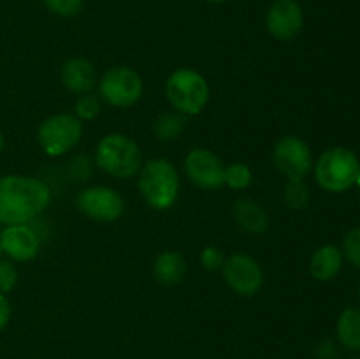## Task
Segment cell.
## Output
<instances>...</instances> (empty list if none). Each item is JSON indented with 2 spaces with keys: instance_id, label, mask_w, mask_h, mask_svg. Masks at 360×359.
I'll use <instances>...</instances> for the list:
<instances>
[{
  "instance_id": "cell-4",
  "label": "cell",
  "mask_w": 360,
  "mask_h": 359,
  "mask_svg": "<svg viewBox=\"0 0 360 359\" xmlns=\"http://www.w3.org/2000/svg\"><path fill=\"white\" fill-rule=\"evenodd\" d=\"M316 182L329 192H345L360 178V162L348 148L323 151L315 165Z\"/></svg>"
},
{
  "instance_id": "cell-26",
  "label": "cell",
  "mask_w": 360,
  "mask_h": 359,
  "mask_svg": "<svg viewBox=\"0 0 360 359\" xmlns=\"http://www.w3.org/2000/svg\"><path fill=\"white\" fill-rule=\"evenodd\" d=\"M200 263H202V266L206 267V270L214 271L218 270V267L224 266V253H221V250L217 248V246H206L202 256H200Z\"/></svg>"
},
{
  "instance_id": "cell-28",
  "label": "cell",
  "mask_w": 360,
  "mask_h": 359,
  "mask_svg": "<svg viewBox=\"0 0 360 359\" xmlns=\"http://www.w3.org/2000/svg\"><path fill=\"white\" fill-rule=\"evenodd\" d=\"M11 320V303L6 294H0V331L6 329Z\"/></svg>"
},
{
  "instance_id": "cell-20",
  "label": "cell",
  "mask_w": 360,
  "mask_h": 359,
  "mask_svg": "<svg viewBox=\"0 0 360 359\" xmlns=\"http://www.w3.org/2000/svg\"><path fill=\"white\" fill-rule=\"evenodd\" d=\"M224 183L236 190L246 189V187H250V183H252V171H250L248 165L245 164L229 165V168H225L224 172Z\"/></svg>"
},
{
  "instance_id": "cell-31",
  "label": "cell",
  "mask_w": 360,
  "mask_h": 359,
  "mask_svg": "<svg viewBox=\"0 0 360 359\" xmlns=\"http://www.w3.org/2000/svg\"><path fill=\"white\" fill-rule=\"evenodd\" d=\"M352 359H360V355H355V358H352Z\"/></svg>"
},
{
  "instance_id": "cell-10",
  "label": "cell",
  "mask_w": 360,
  "mask_h": 359,
  "mask_svg": "<svg viewBox=\"0 0 360 359\" xmlns=\"http://www.w3.org/2000/svg\"><path fill=\"white\" fill-rule=\"evenodd\" d=\"M274 164L288 180H302L311 169V151L302 139L285 136L274 146Z\"/></svg>"
},
{
  "instance_id": "cell-30",
  "label": "cell",
  "mask_w": 360,
  "mask_h": 359,
  "mask_svg": "<svg viewBox=\"0 0 360 359\" xmlns=\"http://www.w3.org/2000/svg\"><path fill=\"white\" fill-rule=\"evenodd\" d=\"M206 2H211V4H221V2H227V0H206Z\"/></svg>"
},
{
  "instance_id": "cell-15",
  "label": "cell",
  "mask_w": 360,
  "mask_h": 359,
  "mask_svg": "<svg viewBox=\"0 0 360 359\" xmlns=\"http://www.w3.org/2000/svg\"><path fill=\"white\" fill-rule=\"evenodd\" d=\"M234 215L239 227L245 229L250 234H262L267 225H269V220H267V215L262 210V206L257 204L255 201L246 199V197L236 201Z\"/></svg>"
},
{
  "instance_id": "cell-8",
  "label": "cell",
  "mask_w": 360,
  "mask_h": 359,
  "mask_svg": "<svg viewBox=\"0 0 360 359\" xmlns=\"http://www.w3.org/2000/svg\"><path fill=\"white\" fill-rule=\"evenodd\" d=\"M77 208L97 222H115L123 215V199L109 187H91L77 196Z\"/></svg>"
},
{
  "instance_id": "cell-3",
  "label": "cell",
  "mask_w": 360,
  "mask_h": 359,
  "mask_svg": "<svg viewBox=\"0 0 360 359\" xmlns=\"http://www.w3.org/2000/svg\"><path fill=\"white\" fill-rule=\"evenodd\" d=\"M97 165L115 178H132L143 164V155L134 139L123 134H109L95 151Z\"/></svg>"
},
{
  "instance_id": "cell-12",
  "label": "cell",
  "mask_w": 360,
  "mask_h": 359,
  "mask_svg": "<svg viewBox=\"0 0 360 359\" xmlns=\"http://www.w3.org/2000/svg\"><path fill=\"white\" fill-rule=\"evenodd\" d=\"M269 34L278 41H292L304 25V14L295 0H276L266 16Z\"/></svg>"
},
{
  "instance_id": "cell-19",
  "label": "cell",
  "mask_w": 360,
  "mask_h": 359,
  "mask_svg": "<svg viewBox=\"0 0 360 359\" xmlns=\"http://www.w3.org/2000/svg\"><path fill=\"white\" fill-rule=\"evenodd\" d=\"M186 116L181 113H164L155 120V134L160 141L176 139L185 130Z\"/></svg>"
},
{
  "instance_id": "cell-1",
  "label": "cell",
  "mask_w": 360,
  "mask_h": 359,
  "mask_svg": "<svg viewBox=\"0 0 360 359\" xmlns=\"http://www.w3.org/2000/svg\"><path fill=\"white\" fill-rule=\"evenodd\" d=\"M49 189L37 178L7 175L0 178V224H27L49 204Z\"/></svg>"
},
{
  "instance_id": "cell-21",
  "label": "cell",
  "mask_w": 360,
  "mask_h": 359,
  "mask_svg": "<svg viewBox=\"0 0 360 359\" xmlns=\"http://www.w3.org/2000/svg\"><path fill=\"white\" fill-rule=\"evenodd\" d=\"M308 187L302 180H290L285 189V203L290 210H302L308 204Z\"/></svg>"
},
{
  "instance_id": "cell-23",
  "label": "cell",
  "mask_w": 360,
  "mask_h": 359,
  "mask_svg": "<svg viewBox=\"0 0 360 359\" xmlns=\"http://www.w3.org/2000/svg\"><path fill=\"white\" fill-rule=\"evenodd\" d=\"M343 250L345 256L348 257V260H350L354 266L360 267V227L352 229V231L345 236Z\"/></svg>"
},
{
  "instance_id": "cell-27",
  "label": "cell",
  "mask_w": 360,
  "mask_h": 359,
  "mask_svg": "<svg viewBox=\"0 0 360 359\" xmlns=\"http://www.w3.org/2000/svg\"><path fill=\"white\" fill-rule=\"evenodd\" d=\"M338 354H340V348L333 340H323L316 347V359H338Z\"/></svg>"
},
{
  "instance_id": "cell-17",
  "label": "cell",
  "mask_w": 360,
  "mask_h": 359,
  "mask_svg": "<svg viewBox=\"0 0 360 359\" xmlns=\"http://www.w3.org/2000/svg\"><path fill=\"white\" fill-rule=\"evenodd\" d=\"M186 273V263L185 257L178 252H164L155 259L153 264V275L157 278L158 284L172 285L179 284L185 278Z\"/></svg>"
},
{
  "instance_id": "cell-32",
  "label": "cell",
  "mask_w": 360,
  "mask_h": 359,
  "mask_svg": "<svg viewBox=\"0 0 360 359\" xmlns=\"http://www.w3.org/2000/svg\"><path fill=\"white\" fill-rule=\"evenodd\" d=\"M0 234H2V231H0ZM0 256H2V248H0Z\"/></svg>"
},
{
  "instance_id": "cell-6",
  "label": "cell",
  "mask_w": 360,
  "mask_h": 359,
  "mask_svg": "<svg viewBox=\"0 0 360 359\" xmlns=\"http://www.w3.org/2000/svg\"><path fill=\"white\" fill-rule=\"evenodd\" d=\"M81 136H83L81 120L67 113L49 116L37 130L39 144L51 157H58L72 150L79 143Z\"/></svg>"
},
{
  "instance_id": "cell-18",
  "label": "cell",
  "mask_w": 360,
  "mask_h": 359,
  "mask_svg": "<svg viewBox=\"0 0 360 359\" xmlns=\"http://www.w3.org/2000/svg\"><path fill=\"white\" fill-rule=\"evenodd\" d=\"M338 338L348 351H360V310L347 308L338 319Z\"/></svg>"
},
{
  "instance_id": "cell-22",
  "label": "cell",
  "mask_w": 360,
  "mask_h": 359,
  "mask_svg": "<svg viewBox=\"0 0 360 359\" xmlns=\"http://www.w3.org/2000/svg\"><path fill=\"white\" fill-rule=\"evenodd\" d=\"M46 7L58 16H76L83 7V0H44Z\"/></svg>"
},
{
  "instance_id": "cell-5",
  "label": "cell",
  "mask_w": 360,
  "mask_h": 359,
  "mask_svg": "<svg viewBox=\"0 0 360 359\" xmlns=\"http://www.w3.org/2000/svg\"><path fill=\"white\" fill-rule=\"evenodd\" d=\"M165 94L172 108L181 115H199L210 101L207 81L193 69H179L165 84Z\"/></svg>"
},
{
  "instance_id": "cell-14",
  "label": "cell",
  "mask_w": 360,
  "mask_h": 359,
  "mask_svg": "<svg viewBox=\"0 0 360 359\" xmlns=\"http://www.w3.org/2000/svg\"><path fill=\"white\" fill-rule=\"evenodd\" d=\"M95 67L86 58H70L62 67V83L74 94H88L95 87Z\"/></svg>"
},
{
  "instance_id": "cell-9",
  "label": "cell",
  "mask_w": 360,
  "mask_h": 359,
  "mask_svg": "<svg viewBox=\"0 0 360 359\" xmlns=\"http://www.w3.org/2000/svg\"><path fill=\"white\" fill-rule=\"evenodd\" d=\"M224 277L229 287L241 296H255L264 284L259 263L246 253H234L225 260Z\"/></svg>"
},
{
  "instance_id": "cell-24",
  "label": "cell",
  "mask_w": 360,
  "mask_h": 359,
  "mask_svg": "<svg viewBox=\"0 0 360 359\" xmlns=\"http://www.w3.org/2000/svg\"><path fill=\"white\" fill-rule=\"evenodd\" d=\"M101 111V102L95 95H83V97L77 99L76 102V115L83 120H91L98 115Z\"/></svg>"
},
{
  "instance_id": "cell-25",
  "label": "cell",
  "mask_w": 360,
  "mask_h": 359,
  "mask_svg": "<svg viewBox=\"0 0 360 359\" xmlns=\"http://www.w3.org/2000/svg\"><path fill=\"white\" fill-rule=\"evenodd\" d=\"M18 284V271L11 260H0V294H7Z\"/></svg>"
},
{
  "instance_id": "cell-11",
  "label": "cell",
  "mask_w": 360,
  "mask_h": 359,
  "mask_svg": "<svg viewBox=\"0 0 360 359\" xmlns=\"http://www.w3.org/2000/svg\"><path fill=\"white\" fill-rule=\"evenodd\" d=\"M185 171L188 178L200 189L213 190L224 185V164L218 155L206 148H195L186 155Z\"/></svg>"
},
{
  "instance_id": "cell-2",
  "label": "cell",
  "mask_w": 360,
  "mask_h": 359,
  "mask_svg": "<svg viewBox=\"0 0 360 359\" xmlns=\"http://www.w3.org/2000/svg\"><path fill=\"white\" fill-rule=\"evenodd\" d=\"M139 190L148 206L153 210H169L179 194L178 171L165 158H153L141 168Z\"/></svg>"
},
{
  "instance_id": "cell-16",
  "label": "cell",
  "mask_w": 360,
  "mask_h": 359,
  "mask_svg": "<svg viewBox=\"0 0 360 359\" xmlns=\"http://www.w3.org/2000/svg\"><path fill=\"white\" fill-rule=\"evenodd\" d=\"M343 266V256L341 250L334 245H326L315 252L309 263V271L316 280L329 282L338 277Z\"/></svg>"
},
{
  "instance_id": "cell-7",
  "label": "cell",
  "mask_w": 360,
  "mask_h": 359,
  "mask_svg": "<svg viewBox=\"0 0 360 359\" xmlns=\"http://www.w3.org/2000/svg\"><path fill=\"white\" fill-rule=\"evenodd\" d=\"M98 94L115 108H129L141 99L143 81L129 67H112L98 81Z\"/></svg>"
},
{
  "instance_id": "cell-29",
  "label": "cell",
  "mask_w": 360,
  "mask_h": 359,
  "mask_svg": "<svg viewBox=\"0 0 360 359\" xmlns=\"http://www.w3.org/2000/svg\"><path fill=\"white\" fill-rule=\"evenodd\" d=\"M4 150V134L0 132V151Z\"/></svg>"
},
{
  "instance_id": "cell-13",
  "label": "cell",
  "mask_w": 360,
  "mask_h": 359,
  "mask_svg": "<svg viewBox=\"0 0 360 359\" xmlns=\"http://www.w3.org/2000/svg\"><path fill=\"white\" fill-rule=\"evenodd\" d=\"M39 236L27 224L6 225L0 234V248L14 260H32L39 253Z\"/></svg>"
}]
</instances>
